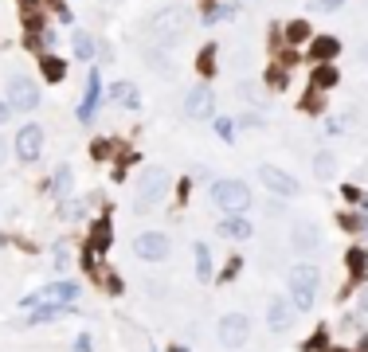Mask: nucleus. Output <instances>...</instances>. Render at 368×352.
I'll list each match as a JSON object with an SVG mask.
<instances>
[{"mask_svg":"<svg viewBox=\"0 0 368 352\" xmlns=\"http://www.w3.org/2000/svg\"><path fill=\"white\" fill-rule=\"evenodd\" d=\"M184 114L192 118V122H204L216 114V94H212L208 86H192L188 94H184Z\"/></svg>","mask_w":368,"mask_h":352,"instance_id":"10","label":"nucleus"},{"mask_svg":"<svg viewBox=\"0 0 368 352\" xmlns=\"http://www.w3.org/2000/svg\"><path fill=\"white\" fill-rule=\"evenodd\" d=\"M239 267H243V258H227V267H223V274H220V282H227V278H235V274H239Z\"/></svg>","mask_w":368,"mask_h":352,"instance_id":"34","label":"nucleus"},{"mask_svg":"<svg viewBox=\"0 0 368 352\" xmlns=\"http://www.w3.org/2000/svg\"><path fill=\"white\" fill-rule=\"evenodd\" d=\"M184 32H188L184 8H165V12L153 16V39H157L161 48H172L176 39H184Z\"/></svg>","mask_w":368,"mask_h":352,"instance_id":"3","label":"nucleus"},{"mask_svg":"<svg viewBox=\"0 0 368 352\" xmlns=\"http://www.w3.org/2000/svg\"><path fill=\"white\" fill-rule=\"evenodd\" d=\"M71 169H67V165H59V169H55V176H51V192L59 196V200H67V196H71Z\"/></svg>","mask_w":368,"mask_h":352,"instance_id":"22","label":"nucleus"},{"mask_svg":"<svg viewBox=\"0 0 368 352\" xmlns=\"http://www.w3.org/2000/svg\"><path fill=\"white\" fill-rule=\"evenodd\" d=\"M110 98L118 102V106H125V110H141V90H137L134 83H114Z\"/></svg>","mask_w":368,"mask_h":352,"instance_id":"16","label":"nucleus"},{"mask_svg":"<svg viewBox=\"0 0 368 352\" xmlns=\"http://www.w3.org/2000/svg\"><path fill=\"white\" fill-rule=\"evenodd\" d=\"M8 118H12V106H8V102H0V125L8 122Z\"/></svg>","mask_w":368,"mask_h":352,"instance_id":"38","label":"nucleus"},{"mask_svg":"<svg viewBox=\"0 0 368 352\" xmlns=\"http://www.w3.org/2000/svg\"><path fill=\"white\" fill-rule=\"evenodd\" d=\"M39 71H43L48 83H63V79H67V63L55 59V55H43V59H39Z\"/></svg>","mask_w":368,"mask_h":352,"instance_id":"21","label":"nucleus"},{"mask_svg":"<svg viewBox=\"0 0 368 352\" xmlns=\"http://www.w3.org/2000/svg\"><path fill=\"white\" fill-rule=\"evenodd\" d=\"M267 86H278V90L286 86V71H283V67H274V71H267Z\"/></svg>","mask_w":368,"mask_h":352,"instance_id":"33","label":"nucleus"},{"mask_svg":"<svg viewBox=\"0 0 368 352\" xmlns=\"http://www.w3.org/2000/svg\"><path fill=\"white\" fill-rule=\"evenodd\" d=\"M216 340H220L223 349H243L247 340H251V317L247 313H223L216 321Z\"/></svg>","mask_w":368,"mask_h":352,"instance_id":"4","label":"nucleus"},{"mask_svg":"<svg viewBox=\"0 0 368 352\" xmlns=\"http://www.w3.org/2000/svg\"><path fill=\"white\" fill-rule=\"evenodd\" d=\"M212 204L223 207L227 216H243L247 207H251V188H247L243 180H216L212 184Z\"/></svg>","mask_w":368,"mask_h":352,"instance_id":"2","label":"nucleus"},{"mask_svg":"<svg viewBox=\"0 0 368 352\" xmlns=\"http://www.w3.org/2000/svg\"><path fill=\"white\" fill-rule=\"evenodd\" d=\"M74 55H79L83 63H90V59H94V55H99V43H94V36H86V32H79V36H74Z\"/></svg>","mask_w":368,"mask_h":352,"instance_id":"23","label":"nucleus"},{"mask_svg":"<svg viewBox=\"0 0 368 352\" xmlns=\"http://www.w3.org/2000/svg\"><path fill=\"white\" fill-rule=\"evenodd\" d=\"M169 251H172V243H169L165 231H141L134 239V255L141 258V262H165Z\"/></svg>","mask_w":368,"mask_h":352,"instance_id":"7","label":"nucleus"},{"mask_svg":"<svg viewBox=\"0 0 368 352\" xmlns=\"http://www.w3.org/2000/svg\"><path fill=\"white\" fill-rule=\"evenodd\" d=\"M258 180L267 184L274 196H286V200H294V196L302 192V184H298L286 169H278V165H258Z\"/></svg>","mask_w":368,"mask_h":352,"instance_id":"8","label":"nucleus"},{"mask_svg":"<svg viewBox=\"0 0 368 352\" xmlns=\"http://www.w3.org/2000/svg\"><path fill=\"white\" fill-rule=\"evenodd\" d=\"M83 298V286L79 282H51V286H43L39 293H32V298H24V305H74Z\"/></svg>","mask_w":368,"mask_h":352,"instance_id":"6","label":"nucleus"},{"mask_svg":"<svg viewBox=\"0 0 368 352\" xmlns=\"http://www.w3.org/2000/svg\"><path fill=\"white\" fill-rule=\"evenodd\" d=\"M196 278L212 282V251L204 243H196Z\"/></svg>","mask_w":368,"mask_h":352,"instance_id":"24","label":"nucleus"},{"mask_svg":"<svg viewBox=\"0 0 368 352\" xmlns=\"http://www.w3.org/2000/svg\"><path fill=\"white\" fill-rule=\"evenodd\" d=\"M59 216H63V219H79V216H83V200H71V204H63Z\"/></svg>","mask_w":368,"mask_h":352,"instance_id":"32","label":"nucleus"},{"mask_svg":"<svg viewBox=\"0 0 368 352\" xmlns=\"http://www.w3.org/2000/svg\"><path fill=\"white\" fill-rule=\"evenodd\" d=\"M337 79H341V74H337V67H333V63H318V67H314V74H309L314 90H329V86H337Z\"/></svg>","mask_w":368,"mask_h":352,"instance_id":"19","label":"nucleus"},{"mask_svg":"<svg viewBox=\"0 0 368 352\" xmlns=\"http://www.w3.org/2000/svg\"><path fill=\"white\" fill-rule=\"evenodd\" d=\"M360 309H365V313H368V286H365V290H360Z\"/></svg>","mask_w":368,"mask_h":352,"instance_id":"40","label":"nucleus"},{"mask_svg":"<svg viewBox=\"0 0 368 352\" xmlns=\"http://www.w3.org/2000/svg\"><path fill=\"white\" fill-rule=\"evenodd\" d=\"M302 110H306V114H321V98L314 94V90H306V98H302Z\"/></svg>","mask_w":368,"mask_h":352,"instance_id":"30","label":"nucleus"},{"mask_svg":"<svg viewBox=\"0 0 368 352\" xmlns=\"http://www.w3.org/2000/svg\"><path fill=\"white\" fill-rule=\"evenodd\" d=\"M341 192H345V200H353V204H360V192H356V188H353V184H345V188H341Z\"/></svg>","mask_w":368,"mask_h":352,"instance_id":"37","label":"nucleus"},{"mask_svg":"<svg viewBox=\"0 0 368 352\" xmlns=\"http://www.w3.org/2000/svg\"><path fill=\"white\" fill-rule=\"evenodd\" d=\"M169 352H188V349H184V344H172V349Z\"/></svg>","mask_w":368,"mask_h":352,"instance_id":"42","label":"nucleus"},{"mask_svg":"<svg viewBox=\"0 0 368 352\" xmlns=\"http://www.w3.org/2000/svg\"><path fill=\"white\" fill-rule=\"evenodd\" d=\"M345 8V0H314L309 4V12H321V16H333V12H341Z\"/></svg>","mask_w":368,"mask_h":352,"instance_id":"27","label":"nucleus"},{"mask_svg":"<svg viewBox=\"0 0 368 352\" xmlns=\"http://www.w3.org/2000/svg\"><path fill=\"white\" fill-rule=\"evenodd\" d=\"M169 192V172L165 169H149L141 180H137V211H149V207H157Z\"/></svg>","mask_w":368,"mask_h":352,"instance_id":"5","label":"nucleus"},{"mask_svg":"<svg viewBox=\"0 0 368 352\" xmlns=\"http://www.w3.org/2000/svg\"><path fill=\"white\" fill-rule=\"evenodd\" d=\"M337 51H341V39H337V36H318L314 43H309V59H314V63H329Z\"/></svg>","mask_w":368,"mask_h":352,"instance_id":"15","label":"nucleus"},{"mask_svg":"<svg viewBox=\"0 0 368 352\" xmlns=\"http://www.w3.org/2000/svg\"><path fill=\"white\" fill-rule=\"evenodd\" d=\"M39 153H43V125L36 122H28L20 134H16V157L24 161H39Z\"/></svg>","mask_w":368,"mask_h":352,"instance_id":"11","label":"nucleus"},{"mask_svg":"<svg viewBox=\"0 0 368 352\" xmlns=\"http://www.w3.org/2000/svg\"><path fill=\"white\" fill-rule=\"evenodd\" d=\"M333 172H337V157H333L329 149H318V153H314V176H318V180H329Z\"/></svg>","mask_w":368,"mask_h":352,"instance_id":"20","label":"nucleus"},{"mask_svg":"<svg viewBox=\"0 0 368 352\" xmlns=\"http://www.w3.org/2000/svg\"><path fill=\"white\" fill-rule=\"evenodd\" d=\"M4 157H8V141L0 137V165H4Z\"/></svg>","mask_w":368,"mask_h":352,"instance_id":"39","label":"nucleus"},{"mask_svg":"<svg viewBox=\"0 0 368 352\" xmlns=\"http://www.w3.org/2000/svg\"><path fill=\"white\" fill-rule=\"evenodd\" d=\"M74 352H94V340H90V337H79V340H74Z\"/></svg>","mask_w":368,"mask_h":352,"instance_id":"35","label":"nucleus"},{"mask_svg":"<svg viewBox=\"0 0 368 352\" xmlns=\"http://www.w3.org/2000/svg\"><path fill=\"white\" fill-rule=\"evenodd\" d=\"M212 63H216V43H208V48L200 51V59H196V67H200V74H204V79L212 74Z\"/></svg>","mask_w":368,"mask_h":352,"instance_id":"29","label":"nucleus"},{"mask_svg":"<svg viewBox=\"0 0 368 352\" xmlns=\"http://www.w3.org/2000/svg\"><path fill=\"white\" fill-rule=\"evenodd\" d=\"M8 106L12 110H36L39 106V86L28 74H12V83H8Z\"/></svg>","mask_w":368,"mask_h":352,"instance_id":"9","label":"nucleus"},{"mask_svg":"<svg viewBox=\"0 0 368 352\" xmlns=\"http://www.w3.org/2000/svg\"><path fill=\"white\" fill-rule=\"evenodd\" d=\"M251 223H247L243 216H227V219H220V235L223 239H235V243H239V239H251Z\"/></svg>","mask_w":368,"mask_h":352,"instance_id":"17","label":"nucleus"},{"mask_svg":"<svg viewBox=\"0 0 368 352\" xmlns=\"http://www.w3.org/2000/svg\"><path fill=\"white\" fill-rule=\"evenodd\" d=\"M309 349H314V352H318V349H325V333H318L314 340H306V352H309Z\"/></svg>","mask_w":368,"mask_h":352,"instance_id":"36","label":"nucleus"},{"mask_svg":"<svg viewBox=\"0 0 368 352\" xmlns=\"http://www.w3.org/2000/svg\"><path fill=\"white\" fill-rule=\"evenodd\" d=\"M360 59H365V63H368V48H365V51H360Z\"/></svg>","mask_w":368,"mask_h":352,"instance_id":"44","label":"nucleus"},{"mask_svg":"<svg viewBox=\"0 0 368 352\" xmlns=\"http://www.w3.org/2000/svg\"><path fill=\"white\" fill-rule=\"evenodd\" d=\"M20 4H24V8H36V0H20Z\"/></svg>","mask_w":368,"mask_h":352,"instance_id":"43","label":"nucleus"},{"mask_svg":"<svg viewBox=\"0 0 368 352\" xmlns=\"http://www.w3.org/2000/svg\"><path fill=\"white\" fill-rule=\"evenodd\" d=\"M329 352H349V349H329Z\"/></svg>","mask_w":368,"mask_h":352,"instance_id":"45","label":"nucleus"},{"mask_svg":"<svg viewBox=\"0 0 368 352\" xmlns=\"http://www.w3.org/2000/svg\"><path fill=\"white\" fill-rule=\"evenodd\" d=\"M306 36H309V24H306V20H294V24H286V39H290V43H302Z\"/></svg>","mask_w":368,"mask_h":352,"instance_id":"28","label":"nucleus"},{"mask_svg":"<svg viewBox=\"0 0 368 352\" xmlns=\"http://www.w3.org/2000/svg\"><path fill=\"white\" fill-rule=\"evenodd\" d=\"M345 262H349V270H353V274H365V267H368V255H365V251H360V247H353V251L345 255Z\"/></svg>","mask_w":368,"mask_h":352,"instance_id":"26","label":"nucleus"},{"mask_svg":"<svg viewBox=\"0 0 368 352\" xmlns=\"http://www.w3.org/2000/svg\"><path fill=\"white\" fill-rule=\"evenodd\" d=\"M216 134H220L223 141H235V137H232V134H235V125L227 122V118H216Z\"/></svg>","mask_w":368,"mask_h":352,"instance_id":"31","label":"nucleus"},{"mask_svg":"<svg viewBox=\"0 0 368 352\" xmlns=\"http://www.w3.org/2000/svg\"><path fill=\"white\" fill-rule=\"evenodd\" d=\"M267 325H270V333H290V325H294V305L286 302V298H270Z\"/></svg>","mask_w":368,"mask_h":352,"instance_id":"12","label":"nucleus"},{"mask_svg":"<svg viewBox=\"0 0 368 352\" xmlns=\"http://www.w3.org/2000/svg\"><path fill=\"white\" fill-rule=\"evenodd\" d=\"M286 286H290V305L294 309H314L321 290V270L314 262H294L290 274H286Z\"/></svg>","mask_w":368,"mask_h":352,"instance_id":"1","label":"nucleus"},{"mask_svg":"<svg viewBox=\"0 0 368 352\" xmlns=\"http://www.w3.org/2000/svg\"><path fill=\"white\" fill-rule=\"evenodd\" d=\"M356 352H368V337H365V340H360V349H356Z\"/></svg>","mask_w":368,"mask_h":352,"instance_id":"41","label":"nucleus"},{"mask_svg":"<svg viewBox=\"0 0 368 352\" xmlns=\"http://www.w3.org/2000/svg\"><path fill=\"white\" fill-rule=\"evenodd\" d=\"M51 267H55V270L71 267V247H67V243H55V251H51Z\"/></svg>","mask_w":368,"mask_h":352,"instance_id":"25","label":"nucleus"},{"mask_svg":"<svg viewBox=\"0 0 368 352\" xmlns=\"http://www.w3.org/2000/svg\"><path fill=\"white\" fill-rule=\"evenodd\" d=\"M290 243H294L298 255H309V251H318L321 247V231L314 227V223H298L294 235H290Z\"/></svg>","mask_w":368,"mask_h":352,"instance_id":"14","label":"nucleus"},{"mask_svg":"<svg viewBox=\"0 0 368 352\" xmlns=\"http://www.w3.org/2000/svg\"><path fill=\"white\" fill-rule=\"evenodd\" d=\"M99 94H102V74L90 71L86 74V90H83V106H79V122H90L99 110Z\"/></svg>","mask_w":368,"mask_h":352,"instance_id":"13","label":"nucleus"},{"mask_svg":"<svg viewBox=\"0 0 368 352\" xmlns=\"http://www.w3.org/2000/svg\"><path fill=\"white\" fill-rule=\"evenodd\" d=\"M110 243H114L110 223H106V219L90 223V251H94V255H102V251H110Z\"/></svg>","mask_w":368,"mask_h":352,"instance_id":"18","label":"nucleus"}]
</instances>
